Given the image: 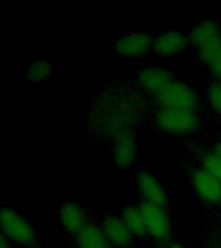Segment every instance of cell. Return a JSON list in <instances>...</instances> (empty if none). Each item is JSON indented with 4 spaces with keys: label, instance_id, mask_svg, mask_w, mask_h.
<instances>
[{
    "label": "cell",
    "instance_id": "cell-18",
    "mask_svg": "<svg viewBox=\"0 0 221 248\" xmlns=\"http://www.w3.org/2000/svg\"><path fill=\"white\" fill-rule=\"evenodd\" d=\"M53 71L54 67L52 62L46 58H36L27 63L25 74L29 80L34 83H42L48 80L53 75Z\"/></svg>",
    "mask_w": 221,
    "mask_h": 248
},
{
    "label": "cell",
    "instance_id": "cell-12",
    "mask_svg": "<svg viewBox=\"0 0 221 248\" xmlns=\"http://www.w3.org/2000/svg\"><path fill=\"white\" fill-rule=\"evenodd\" d=\"M58 221L62 230L70 236H77L89 224L84 207L75 202H66L60 207Z\"/></svg>",
    "mask_w": 221,
    "mask_h": 248
},
{
    "label": "cell",
    "instance_id": "cell-9",
    "mask_svg": "<svg viewBox=\"0 0 221 248\" xmlns=\"http://www.w3.org/2000/svg\"><path fill=\"white\" fill-rule=\"evenodd\" d=\"M190 46L189 36L178 29H168L154 35L153 52L159 57H177Z\"/></svg>",
    "mask_w": 221,
    "mask_h": 248
},
{
    "label": "cell",
    "instance_id": "cell-4",
    "mask_svg": "<svg viewBox=\"0 0 221 248\" xmlns=\"http://www.w3.org/2000/svg\"><path fill=\"white\" fill-rule=\"evenodd\" d=\"M158 108H178L198 110L201 96L193 85L184 80L174 79L162 92L154 97Z\"/></svg>",
    "mask_w": 221,
    "mask_h": 248
},
{
    "label": "cell",
    "instance_id": "cell-1",
    "mask_svg": "<svg viewBox=\"0 0 221 248\" xmlns=\"http://www.w3.org/2000/svg\"><path fill=\"white\" fill-rule=\"evenodd\" d=\"M142 111V102L132 92L111 91L104 93L91 108L89 122L97 135L110 141L133 125Z\"/></svg>",
    "mask_w": 221,
    "mask_h": 248
},
{
    "label": "cell",
    "instance_id": "cell-14",
    "mask_svg": "<svg viewBox=\"0 0 221 248\" xmlns=\"http://www.w3.org/2000/svg\"><path fill=\"white\" fill-rule=\"evenodd\" d=\"M190 46L195 49L221 39V26L216 19L203 18L197 22L188 32Z\"/></svg>",
    "mask_w": 221,
    "mask_h": 248
},
{
    "label": "cell",
    "instance_id": "cell-24",
    "mask_svg": "<svg viewBox=\"0 0 221 248\" xmlns=\"http://www.w3.org/2000/svg\"><path fill=\"white\" fill-rule=\"evenodd\" d=\"M217 248H221V247H217Z\"/></svg>",
    "mask_w": 221,
    "mask_h": 248
},
{
    "label": "cell",
    "instance_id": "cell-3",
    "mask_svg": "<svg viewBox=\"0 0 221 248\" xmlns=\"http://www.w3.org/2000/svg\"><path fill=\"white\" fill-rule=\"evenodd\" d=\"M0 230L1 235L21 247H35L38 244V232L34 225L13 208H3L0 211Z\"/></svg>",
    "mask_w": 221,
    "mask_h": 248
},
{
    "label": "cell",
    "instance_id": "cell-5",
    "mask_svg": "<svg viewBox=\"0 0 221 248\" xmlns=\"http://www.w3.org/2000/svg\"><path fill=\"white\" fill-rule=\"evenodd\" d=\"M146 235L157 243H168L172 236V220L166 207L140 202Z\"/></svg>",
    "mask_w": 221,
    "mask_h": 248
},
{
    "label": "cell",
    "instance_id": "cell-20",
    "mask_svg": "<svg viewBox=\"0 0 221 248\" xmlns=\"http://www.w3.org/2000/svg\"><path fill=\"white\" fill-rule=\"evenodd\" d=\"M201 168L221 181V158L213 151L207 153L202 156Z\"/></svg>",
    "mask_w": 221,
    "mask_h": 248
},
{
    "label": "cell",
    "instance_id": "cell-7",
    "mask_svg": "<svg viewBox=\"0 0 221 248\" xmlns=\"http://www.w3.org/2000/svg\"><path fill=\"white\" fill-rule=\"evenodd\" d=\"M110 156L112 164L118 170H128L135 166L139 156V147L135 132H124L114 140L110 145Z\"/></svg>",
    "mask_w": 221,
    "mask_h": 248
},
{
    "label": "cell",
    "instance_id": "cell-23",
    "mask_svg": "<svg viewBox=\"0 0 221 248\" xmlns=\"http://www.w3.org/2000/svg\"><path fill=\"white\" fill-rule=\"evenodd\" d=\"M166 248H188L186 246H184L182 243H178V242H170L167 244Z\"/></svg>",
    "mask_w": 221,
    "mask_h": 248
},
{
    "label": "cell",
    "instance_id": "cell-11",
    "mask_svg": "<svg viewBox=\"0 0 221 248\" xmlns=\"http://www.w3.org/2000/svg\"><path fill=\"white\" fill-rule=\"evenodd\" d=\"M174 79L176 78L174 77L171 70L162 66H149V67H143L137 73L136 84L142 92L155 97Z\"/></svg>",
    "mask_w": 221,
    "mask_h": 248
},
{
    "label": "cell",
    "instance_id": "cell-22",
    "mask_svg": "<svg viewBox=\"0 0 221 248\" xmlns=\"http://www.w3.org/2000/svg\"><path fill=\"white\" fill-rule=\"evenodd\" d=\"M212 151L221 158V140H219V141H216V142H215V145H213V147H212Z\"/></svg>",
    "mask_w": 221,
    "mask_h": 248
},
{
    "label": "cell",
    "instance_id": "cell-8",
    "mask_svg": "<svg viewBox=\"0 0 221 248\" xmlns=\"http://www.w3.org/2000/svg\"><path fill=\"white\" fill-rule=\"evenodd\" d=\"M154 36L145 31L122 35L114 43V50L118 56L127 60L145 57L153 52Z\"/></svg>",
    "mask_w": 221,
    "mask_h": 248
},
{
    "label": "cell",
    "instance_id": "cell-17",
    "mask_svg": "<svg viewBox=\"0 0 221 248\" xmlns=\"http://www.w3.org/2000/svg\"><path fill=\"white\" fill-rule=\"evenodd\" d=\"M120 217L123 218L124 224L131 230L135 238H143L146 235V228H145V221L141 209L139 205L129 204L122 211Z\"/></svg>",
    "mask_w": 221,
    "mask_h": 248
},
{
    "label": "cell",
    "instance_id": "cell-6",
    "mask_svg": "<svg viewBox=\"0 0 221 248\" xmlns=\"http://www.w3.org/2000/svg\"><path fill=\"white\" fill-rule=\"evenodd\" d=\"M136 191L143 203L167 207L170 197L166 187L154 173L149 170H140L135 178Z\"/></svg>",
    "mask_w": 221,
    "mask_h": 248
},
{
    "label": "cell",
    "instance_id": "cell-19",
    "mask_svg": "<svg viewBox=\"0 0 221 248\" xmlns=\"http://www.w3.org/2000/svg\"><path fill=\"white\" fill-rule=\"evenodd\" d=\"M205 98L211 111L221 118V81H212L205 89Z\"/></svg>",
    "mask_w": 221,
    "mask_h": 248
},
{
    "label": "cell",
    "instance_id": "cell-15",
    "mask_svg": "<svg viewBox=\"0 0 221 248\" xmlns=\"http://www.w3.org/2000/svg\"><path fill=\"white\" fill-rule=\"evenodd\" d=\"M75 244L77 248H114L100 225L91 222L75 236Z\"/></svg>",
    "mask_w": 221,
    "mask_h": 248
},
{
    "label": "cell",
    "instance_id": "cell-21",
    "mask_svg": "<svg viewBox=\"0 0 221 248\" xmlns=\"http://www.w3.org/2000/svg\"><path fill=\"white\" fill-rule=\"evenodd\" d=\"M0 248H12V242L9 239H7L4 235H1V239H0Z\"/></svg>",
    "mask_w": 221,
    "mask_h": 248
},
{
    "label": "cell",
    "instance_id": "cell-25",
    "mask_svg": "<svg viewBox=\"0 0 221 248\" xmlns=\"http://www.w3.org/2000/svg\"><path fill=\"white\" fill-rule=\"evenodd\" d=\"M220 81H221V80H220Z\"/></svg>",
    "mask_w": 221,
    "mask_h": 248
},
{
    "label": "cell",
    "instance_id": "cell-16",
    "mask_svg": "<svg viewBox=\"0 0 221 248\" xmlns=\"http://www.w3.org/2000/svg\"><path fill=\"white\" fill-rule=\"evenodd\" d=\"M198 60L207 66L209 73L221 80V39L195 49Z\"/></svg>",
    "mask_w": 221,
    "mask_h": 248
},
{
    "label": "cell",
    "instance_id": "cell-13",
    "mask_svg": "<svg viewBox=\"0 0 221 248\" xmlns=\"http://www.w3.org/2000/svg\"><path fill=\"white\" fill-rule=\"evenodd\" d=\"M105 236L114 248H129L135 242V235L124 224L120 215H108L100 224Z\"/></svg>",
    "mask_w": 221,
    "mask_h": 248
},
{
    "label": "cell",
    "instance_id": "cell-2",
    "mask_svg": "<svg viewBox=\"0 0 221 248\" xmlns=\"http://www.w3.org/2000/svg\"><path fill=\"white\" fill-rule=\"evenodd\" d=\"M153 123L159 131L171 136H188L201 125L198 110L178 108H157Z\"/></svg>",
    "mask_w": 221,
    "mask_h": 248
},
{
    "label": "cell",
    "instance_id": "cell-10",
    "mask_svg": "<svg viewBox=\"0 0 221 248\" xmlns=\"http://www.w3.org/2000/svg\"><path fill=\"white\" fill-rule=\"evenodd\" d=\"M190 184L198 199H201L205 204L211 207H220L221 181L219 178L213 177L199 167L191 170Z\"/></svg>",
    "mask_w": 221,
    "mask_h": 248
}]
</instances>
